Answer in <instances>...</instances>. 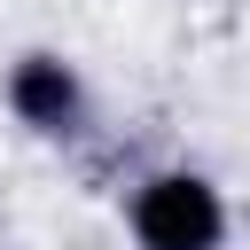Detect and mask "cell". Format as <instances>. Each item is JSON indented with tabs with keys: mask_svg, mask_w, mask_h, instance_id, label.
Wrapping results in <instances>:
<instances>
[{
	"mask_svg": "<svg viewBox=\"0 0 250 250\" xmlns=\"http://www.w3.org/2000/svg\"><path fill=\"white\" fill-rule=\"evenodd\" d=\"M125 227H133V250H227L234 234V211H227V188L195 164H156L133 180L125 195Z\"/></svg>",
	"mask_w": 250,
	"mask_h": 250,
	"instance_id": "cell-1",
	"label": "cell"
},
{
	"mask_svg": "<svg viewBox=\"0 0 250 250\" xmlns=\"http://www.w3.org/2000/svg\"><path fill=\"white\" fill-rule=\"evenodd\" d=\"M0 102H8V117H16L31 141H47V148H70V141L94 133V86H86V70H78L62 47H23V55L8 62V78H0Z\"/></svg>",
	"mask_w": 250,
	"mask_h": 250,
	"instance_id": "cell-2",
	"label": "cell"
}]
</instances>
